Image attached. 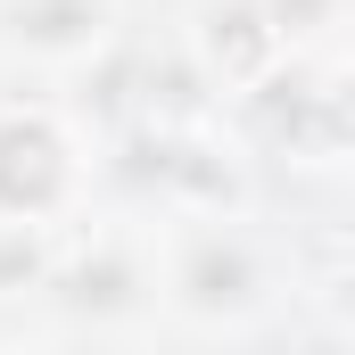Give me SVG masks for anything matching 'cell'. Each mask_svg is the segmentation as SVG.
<instances>
[{
  "instance_id": "obj_1",
  "label": "cell",
  "mask_w": 355,
  "mask_h": 355,
  "mask_svg": "<svg viewBox=\"0 0 355 355\" xmlns=\"http://www.w3.org/2000/svg\"><path fill=\"white\" fill-rule=\"evenodd\" d=\"M83 157L50 107H0V215L17 223H58L75 207Z\"/></svg>"
},
{
  "instance_id": "obj_2",
  "label": "cell",
  "mask_w": 355,
  "mask_h": 355,
  "mask_svg": "<svg viewBox=\"0 0 355 355\" xmlns=\"http://www.w3.org/2000/svg\"><path fill=\"white\" fill-rule=\"evenodd\" d=\"M190 58L223 99H240V91H257L265 75L289 67V33H281L272 0H207L190 25Z\"/></svg>"
},
{
  "instance_id": "obj_3",
  "label": "cell",
  "mask_w": 355,
  "mask_h": 355,
  "mask_svg": "<svg viewBox=\"0 0 355 355\" xmlns=\"http://www.w3.org/2000/svg\"><path fill=\"white\" fill-rule=\"evenodd\" d=\"M265 272H257V248L232 232V223H198L174 257V297L198 314V322H240L257 306Z\"/></svg>"
},
{
  "instance_id": "obj_4",
  "label": "cell",
  "mask_w": 355,
  "mask_h": 355,
  "mask_svg": "<svg viewBox=\"0 0 355 355\" xmlns=\"http://www.w3.org/2000/svg\"><path fill=\"white\" fill-rule=\"evenodd\" d=\"M0 42L42 67H83L107 42V0H0Z\"/></svg>"
},
{
  "instance_id": "obj_5",
  "label": "cell",
  "mask_w": 355,
  "mask_h": 355,
  "mask_svg": "<svg viewBox=\"0 0 355 355\" xmlns=\"http://www.w3.org/2000/svg\"><path fill=\"white\" fill-rule=\"evenodd\" d=\"M50 289H58L75 314H124V306H132V289H141V272H132L124 248H91V257H75V265L50 272Z\"/></svg>"
},
{
  "instance_id": "obj_6",
  "label": "cell",
  "mask_w": 355,
  "mask_h": 355,
  "mask_svg": "<svg viewBox=\"0 0 355 355\" xmlns=\"http://www.w3.org/2000/svg\"><path fill=\"white\" fill-rule=\"evenodd\" d=\"M50 223H17V215H0V289H50Z\"/></svg>"
},
{
  "instance_id": "obj_7",
  "label": "cell",
  "mask_w": 355,
  "mask_h": 355,
  "mask_svg": "<svg viewBox=\"0 0 355 355\" xmlns=\"http://www.w3.org/2000/svg\"><path fill=\"white\" fill-rule=\"evenodd\" d=\"M314 116H322V149L355 166V67H339L331 83H314Z\"/></svg>"
},
{
  "instance_id": "obj_8",
  "label": "cell",
  "mask_w": 355,
  "mask_h": 355,
  "mask_svg": "<svg viewBox=\"0 0 355 355\" xmlns=\"http://www.w3.org/2000/svg\"><path fill=\"white\" fill-rule=\"evenodd\" d=\"M331 306H339V322H355V272H339V281H331Z\"/></svg>"
}]
</instances>
